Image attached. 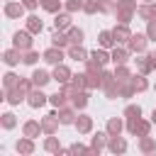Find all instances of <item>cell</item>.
<instances>
[{
    "label": "cell",
    "instance_id": "49",
    "mask_svg": "<svg viewBox=\"0 0 156 156\" xmlns=\"http://www.w3.org/2000/svg\"><path fill=\"white\" fill-rule=\"evenodd\" d=\"M22 2H24V7H27V10H37V7L41 5L39 0H22Z\"/></svg>",
    "mask_w": 156,
    "mask_h": 156
},
{
    "label": "cell",
    "instance_id": "27",
    "mask_svg": "<svg viewBox=\"0 0 156 156\" xmlns=\"http://www.w3.org/2000/svg\"><path fill=\"white\" fill-rule=\"evenodd\" d=\"M54 27H56V29H68V27H71V12H56Z\"/></svg>",
    "mask_w": 156,
    "mask_h": 156
},
{
    "label": "cell",
    "instance_id": "11",
    "mask_svg": "<svg viewBox=\"0 0 156 156\" xmlns=\"http://www.w3.org/2000/svg\"><path fill=\"white\" fill-rule=\"evenodd\" d=\"M51 44H54V46H58V49H68V46H71L68 32H66V29H56V27H54V32H51Z\"/></svg>",
    "mask_w": 156,
    "mask_h": 156
},
{
    "label": "cell",
    "instance_id": "2",
    "mask_svg": "<svg viewBox=\"0 0 156 156\" xmlns=\"http://www.w3.org/2000/svg\"><path fill=\"white\" fill-rule=\"evenodd\" d=\"M151 124L154 122H146L141 117H127V132L134 134V136H146L151 134Z\"/></svg>",
    "mask_w": 156,
    "mask_h": 156
},
{
    "label": "cell",
    "instance_id": "41",
    "mask_svg": "<svg viewBox=\"0 0 156 156\" xmlns=\"http://www.w3.org/2000/svg\"><path fill=\"white\" fill-rule=\"evenodd\" d=\"M136 15L144 20V22H149V20H154V15H151V7H149V2H141L139 7H136Z\"/></svg>",
    "mask_w": 156,
    "mask_h": 156
},
{
    "label": "cell",
    "instance_id": "53",
    "mask_svg": "<svg viewBox=\"0 0 156 156\" xmlns=\"http://www.w3.org/2000/svg\"><path fill=\"white\" fill-rule=\"evenodd\" d=\"M144 2H154V0H144Z\"/></svg>",
    "mask_w": 156,
    "mask_h": 156
},
{
    "label": "cell",
    "instance_id": "28",
    "mask_svg": "<svg viewBox=\"0 0 156 156\" xmlns=\"http://www.w3.org/2000/svg\"><path fill=\"white\" fill-rule=\"evenodd\" d=\"M49 102H51L54 107H63V105H68L71 100H68V95H66V93H63V90L58 88V90H56L54 95H49Z\"/></svg>",
    "mask_w": 156,
    "mask_h": 156
},
{
    "label": "cell",
    "instance_id": "19",
    "mask_svg": "<svg viewBox=\"0 0 156 156\" xmlns=\"http://www.w3.org/2000/svg\"><path fill=\"white\" fill-rule=\"evenodd\" d=\"M15 151H17V154H22V156L34 154V139H29V136H24V134H22V139H17V144H15Z\"/></svg>",
    "mask_w": 156,
    "mask_h": 156
},
{
    "label": "cell",
    "instance_id": "1",
    "mask_svg": "<svg viewBox=\"0 0 156 156\" xmlns=\"http://www.w3.org/2000/svg\"><path fill=\"white\" fill-rule=\"evenodd\" d=\"M136 0H117V7H115V17L119 20V22H124V24H129L132 22V17L136 15Z\"/></svg>",
    "mask_w": 156,
    "mask_h": 156
},
{
    "label": "cell",
    "instance_id": "46",
    "mask_svg": "<svg viewBox=\"0 0 156 156\" xmlns=\"http://www.w3.org/2000/svg\"><path fill=\"white\" fill-rule=\"evenodd\" d=\"M124 117H141V107L139 105H127L124 107Z\"/></svg>",
    "mask_w": 156,
    "mask_h": 156
},
{
    "label": "cell",
    "instance_id": "31",
    "mask_svg": "<svg viewBox=\"0 0 156 156\" xmlns=\"http://www.w3.org/2000/svg\"><path fill=\"white\" fill-rule=\"evenodd\" d=\"M66 32H68V39H71V44H83V39H85V32H83L80 27H68Z\"/></svg>",
    "mask_w": 156,
    "mask_h": 156
},
{
    "label": "cell",
    "instance_id": "47",
    "mask_svg": "<svg viewBox=\"0 0 156 156\" xmlns=\"http://www.w3.org/2000/svg\"><path fill=\"white\" fill-rule=\"evenodd\" d=\"M146 37H149L151 41H156V20H149V22H146Z\"/></svg>",
    "mask_w": 156,
    "mask_h": 156
},
{
    "label": "cell",
    "instance_id": "30",
    "mask_svg": "<svg viewBox=\"0 0 156 156\" xmlns=\"http://www.w3.org/2000/svg\"><path fill=\"white\" fill-rule=\"evenodd\" d=\"M139 151L141 154H151V151H156V141L146 134V136H139Z\"/></svg>",
    "mask_w": 156,
    "mask_h": 156
},
{
    "label": "cell",
    "instance_id": "5",
    "mask_svg": "<svg viewBox=\"0 0 156 156\" xmlns=\"http://www.w3.org/2000/svg\"><path fill=\"white\" fill-rule=\"evenodd\" d=\"M27 90L17 83L15 88H10V90H5V102H10V105H20V102H27Z\"/></svg>",
    "mask_w": 156,
    "mask_h": 156
},
{
    "label": "cell",
    "instance_id": "40",
    "mask_svg": "<svg viewBox=\"0 0 156 156\" xmlns=\"http://www.w3.org/2000/svg\"><path fill=\"white\" fill-rule=\"evenodd\" d=\"M83 2H85V0H66V2H63V10L71 12V15H73V12H80V10H83Z\"/></svg>",
    "mask_w": 156,
    "mask_h": 156
},
{
    "label": "cell",
    "instance_id": "29",
    "mask_svg": "<svg viewBox=\"0 0 156 156\" xmlns=\"http://www.w3.org/2000/svg\"><path fill=\"white\" fill-rule=\"evenodd\" d=\"M132 85H134L136 93H144V90L149 88V80H146L144 73H134V76H132Z\"/></svg>",
    "mask_w": 156,
    "mask_h": 156
},
{
    "label": "cell",
    "instance_id": "16",
    "mask_svg": "<svg viewBox=\"0 0 156 156\" xmlns=\"http://www.w3.org/2000/svg\"><path fill=\"white\" fill-rule=\"evenodd\" d=\"M73 127L78 129V134H90L93 132V117L90 115H78L76 122H73Z\"/></svg>",
    "mask_w": 156,
    "mask_h": 156
},
{
    "label": "cell",
    "instance_id": "10",
    "mask_svg": "<svg viewBox=\"0 0 156 156\" xmlns=\"http://www.w3.org/2000/svg\"><path fill=\"white\" fill-rule=\"evenodd\" d=\"M54 80L58 83V85H63V83H71V78H73V73H71V68L66 66V63H58V66H54Z\"/></svg>",
    "mask_w": 156,
    "mask_h": 156
},
{
    "label": "cell",
    "instance_id": "43",
    "mask_svg": "<svg viewBox=\"0 0 156 156\" xmlns=\"http://www.w3.org/2000/svg\"><path fill=\"white\" fill-rule=\"evenodd\" d=\"M100 5V12H107V15H115V7H117V0H98Z\"/></svg>",
    "mask_w": 156,
    "mask_h": 156
},
{
    "label": "cell",
    "instance_id": "12",
    "mask_svg": "<svg viewBox=\"0 0 156 156\" xmlns=\"http://www.w3.org/2000/svg\"><path fill=\"white\" fill-rule=\"evenodd\" d=\"M41 132H44V127H41V122H37V119H27V122L22 124V134L29 136V139H37Z\"/></svg>",
    "mask_w": 156,
    "mask_h": 156
},
{
    "label": "cell",
    "instance_id": "54",
    "mask_svg": "<svg viewBox=\"0 0 156 156\" xmlns=\"http://www.w3.org/2000/svg\"><path fill=\"white\" fill-rule=\"evenodd\" d=\"M5 2H7V0H5Z\"/></svg>",
    "mask_w": 156,
    "mask_h": 156
},
{
    "label": "cell",
    "instance_id": "35",
    "mask_svg": "<svg viewBox=\"0 0 156 156\" xmlns=\"http://www.w3.org/2000/svg\"><path fill=\"white\" fill-rule=\"evenodd\" d=\"M61 149V144H58V139L54 136V134H49L46 139H44V151H49V154H56Z\"/></svg>",
    "mask_w": 156,
    "mask_h": 156
},
{
    "label": "cell",
    "instance_id": "51",
    "mask_svg": "<svg viewBox=\"0 0 156 156\" xmlns=\"http://www.w3.org/2000/svg\"><path fill=\"white\" fill-rule=\"evenodd\" d=\"M149 7H151V15H154V20H156V0H154V2H149Z\"/></svg>",
    "mask_w": 156,
    "mask_h": 156
},
{
    "label": "cell",
    "instance_id": "18",
    "mask_svg": "<svg viewBox=\"0 0 156 156\" xmlns=\"http://www.w3.org/2000/svg\"><path fill=\"white\" fill-rule=\"evenodd\" d=\"M29 78H32L34 88H44V85H46L49 80H54V76H51L49 71H44V68H37V71H34V73H32Z\"/></svg>",
    "mask_w": 156,
    "mask_h": 156
},
{
    "label": "cell",
    "instance_id": "20",
    "mask_svg": "<svg viewBox=\"0 0 156 156\" xmlns=\"http://www.w3.org/2000/svg\"><path fill=\"white\" fill-rule=\"evenodd\" d=\"M107 141H110V134H107V132H98V134L93 136V141H90L93 154H100V151L107 146Z\"/></svg>",
    "mask_w": 156,
    "mask_h": 156
},
{
    "label": "cell",
    "instance_id": "42",
    "mask_svg": "<svg viewBox=\"0 0 156 156\" xmlns=\"http://www.w3.org/2000/svg\"><path fill=\"white\" fill-rule=\"evenodd\" d=\"M102 71H105L102 63H98L95 58H88V61H85V73H98V76H100Z\"/></svg>",
    "mask_w": 156,
    "mask_h": 156
},
{
    "label": "cell",
    "instance_id": "9",
    "mask_svg": "<svg viewBox=\"0 0 156 156\" xmlns=\"http://www.w3.org/2000/svg\"><path fill=\"white\" fill-rule=\"evenodd\" d=\"M46 102H49V95H44L41 88H32V90H29V95H27V105H29V107L37 110V107H41V105H46Z\"/></svg>",
    "mask_w": 156,
    "mask_h": 156
},
{
    "label": "cell",
    "instance_id": "32",
    "mask_svg": "<svg viewBox=\"0 0 156 156\" xmlns=\"http://www.w3.org/2000/svg\"><path fill=\"white\" fill-rule=\"evenodd\" d=\"M39 2H41V10H46V12H51V15L61 12V7H63L61 0H39Z\"/></svg>",
    "mask_w": 156,
    "mask_h": 156
},
{
    "label": "cell",
    "instance_id": "33",
    "mask_svg": "<svg viewBox=\"0 0 156 156\" xmlns=\"http://www.w3.org/2000/svg\"><path fill=\"white\" fill-rule=\"evenodd\" d=\"M115 78H117L119 83H124V80H129V78H132V71L127 68V63H119V66H115Z\"/></svg>",
    "mask_w": 156,
    "mask_h": 156
},
{
    "label": "cell",
    "instance_id": "39",
    "mask_svg": "<svg viewBox=\"0 0 156 156\" xmlns=\"http://www.w3.org/2000/svg\"><path fill=\"white\" fill-rule=\"evenodd\" d=\"M39 61V54L34 51V49H27V51H22V63H27V66H34Z\"/></svg>",
    "mask_w": 156,
    "mask_h": 156
},
{
    "label": "cell",
    "instance_id": "37",
    "mask_svg": "<svg viewBox=\"0 0 156 156\" xmlns=\"http://www.w3.org/2000/svg\"><path fill=\"white\" fill-rule=\"evenodd\" d=\"M20 83V76L17 73H12V71H7L5 76H2V85H5V90H10V88H15Z\"/></svg>",
    "mask_w": 156,
    "mask_h": 156
},
{
    "label": "cell",
    "instance_id": "3",
    "mask_svg": "<svg viewBox=\"0 0 156 156\" xmlns=\"http://www.w3.org/2000/svg\"><path fill=\"white\" fill-rule=\"evenodd\" d=\"M32 37H34V34H32L29 29H20V32L12 34V46H17L20 51H27V49H32V44H34Z\"/></svg>",
    "mask_w": 156,
    "mask_h": 156
},
{
    "label": "cell",
    "instance_id": "24",
    "mask_svg": "<svg viewBox=\"0 0 156 156\" xmlns=\"http://www.w3.org/2000/svg\"><path fill=\"white\" fill-rule=\"evenodd\" d=\"M124 127H127V124H124L119 117H110V119H107V127H105V132H107L110 136H119Z\"/></svg>",
    "mask_w": 156,
    "mask_h": 156
},
{
    "label": "cell",
    "instance_id": "22",
    "mask_svg": "<svg viewBox=\"0 0 156 156\" xmlns=\"http://www.w3.org/2000/svg\"><path fill=\"white\" fill-rule=\"evenodd\" d=\"M2 61H5L7 66H17V63L22 61V51H20L17 46H12V49H5V51H2Z\"/></svg>",
    "mask_w": 156,
    "mask_h": 156
},
{
    "label": "cell",
    "instance_id": "7",
    "mask_svg": "<svg viewBox=\"0 0 156 156\" xmlns=\"http://www.w3.org/2000/svg\"><path fill=\"white\" fill-rule=\"evenodd\" d=\"M56 117H58L61 124H73L76 117H78V110L68 102V105H63V107H56Z\"/></svg>",
    "mask_w": 156,
    "mask_h": 156
},
{
    "label": "cell",
    "instance_id": "34",
    "mask_svg": "<svg viewBox=\"0 0 156 156\" xmlns=\"http://www.w3.org/2000/svg\"><path fill=\"white\" fill-rule=\"evenodd\" d=\"M0 124H2V129H15L17 127V117L12 112H2L0 115Z\"/></svg>",
    "mask_w": 156,
    "mask_h": 156
},
{
    "label": "cell",
    "instance_id": "48",
    "mask_svg": "<svg viewBox=\"0 0 156 156\" xmlns=\"http://www.w3.org/2000/svg\"><path fill=\"white\" fill-rule=\"evenodd\" d=\"M71 154H93L90 146H83V144H73L71 146Z\"/></svg>",
    "mask_w": 156,
    "mask_h": 156
},
{
    "label": "cell",
    "instance_id": "6",
    "mask_svg": "<svg viewBox=\"0 0 156 156\" xmlns=\"http://www.w3.org/2000/svg\"><path fill=\"white\" fill-rule=\"evenodd\" d=\"M24 2H15V0H7L5 5H2V12H5V17H10V20H20V17H24Z\"/></svg>",
    "mask_w": 156,
    "mask_h": 156
},
{
    "label": "cell",
    "instance_id": "4",
    "mask_svg": "<svg viewBox=\"0 0 156 156\" xmlns=\"http://www.w3.org/2000/svg\"><path fill=\"white\" fill-rule=\"evenodd\" d=\"M149 37L146 34H132L129 37V41H127V49L132 51V54H144L146 51V46H149Z\"/></svg>",
    "mask_w": 156,
    "mask_h": 156
},
{
    "label": "cell",
    "instance_id": "44",
    "mask_svg": "<svg viewBox=\"0 0 156 156\" xmlns=\"http://www.w3.org/2000/svg\"><path fill=\"white\" fill-rule=\"evenodd\" d=\"M83 12H85V15H95V12H100L98 0H85V2H83Z\"/></svg>",
    "mask_w": 156,
    "mask_h": 156
},
{
    "label": "cell",
    "instance_id": "21",
    "mask_svg": "<svg viewBox=\"0 0 156 156\" xmlns=\"http://www.w3.org/2000/svg\"><path fill=\"white\" fill-rule=\"evenodd\" d=\"M98 44H100L102 49H112V46H117V39H115L112 29H102V32L98 34Z\"/></svg>",
    "mask_w": 156,
    "mask_h": 156
},
{
    "label": "cell",
    "instance_id": "52",
    "mask_svg": "<svg viewBox=\"0 0 156 156\" xmlns=\"http://www.w3.org/2000/svg\"><path fill=\"white\" fill-rule=\"evenodd\" d=\"M151 122L156 124V107H154V112H151Z\"/></svg>",
    "mask_w": 156,
    "mask_h": 156
},
{
    "label": "cell",
    "instance_id": "45",
    "mask_svg": "<svg viewBox=\"0 0 156 156\" xmlns=\"http://www.w3.org/2000/svg\"><path fill=\"white\" fill-rule=\"evenodd\" d=\"M136 68H139V73H144V76H149L154 68H151V63H149V58L144 56V58H136Z\"/></svg>",
    "mask_w": 156,
    "mask_h": 156
},
{
    "label": "cell",
    "instance_id": "17",
    "mask_svg": "<svg viewBox=\"0 0 156 156\" xmlns=\"http://www.w3.org/2000/svg\"><path fill=\"white\" fill-rule=\"evenodd\" d=\"M66 51H68V58H73V61H83V63H85V61L90 58V54L83 49V44H71Z\"/></svg>",
    "mask_w": 156,
    "mask_h": 156
},
{
    "label": "cell",
    "instance_id": "13",
    "mask_svg": "<svg viewBox=\"0 0 156 156\" xmlns=\"http://www.w3.org/2000/svg\"><path fill=\"white\" fill-rule=\"evenodd\" d=\"M112 34H115L117 44H127V41H129V37H132V29H129V24L119 22V24H115V27H112Z\"/></svg>",
    "mask_w": 156,
    "mask_h": 156
},
{
    "label": "cell",
    "instance_id": "23",
    "mask_svg": "<svg viewBox=\"0 0 156 156\" xmlns=\"http://www.w3.org/2000/svg\"><path fill=\"white\" fill-rule=\"evenodd\" d=\"M88 102H90V90H76V95L71 98V105L76 110H83Z\"/></svg>",
    "mask_w": 156,
    "mask_h": 156
},
{
    "label": "cell",
    "instance_id": "36",
    "mask_svg": "<svg viewBox=\"0 0 156 156\" xmlns=\"http://www.w3.org/2000/svg\"><path fill=\"white\" fill-rule=\"evenodd\" d=\"M90 58H95V61H98V63H102V66H105L107 61H112V56H110L105 49H95V51H90Z\"/></svg>",
    "mask_w": 156,
    "mask_h": 156
},
{
    "label": "cell",
    "instance_id": "38",
    "mask_svg": "<svg viewBox=\"0 0 156 156\" xmlns=\"http://www.w3.org/2000/svg\"><path fill=\"white\" fill-rule=\"evenodd\" d=\"M71 83L76 85V88H80V90H88V73L83 71V73H76L73 78H71Z\"/></svg>",
    "mask_w": 156,
    "mask_h": 156
},
{
    "label": "cell",
    "instance_id": "8",
    "mask_svg": "<svg viewBox=\"0 0 156 156\" xmlns=\"http://www.w3.org/2000/svg\"><path fill=\"white\" fill-rule=\"evenodd\" d=\"M41 58L46 61V63H51V66H58V63H63V49H58V46H49L44 54H41Z\"/></svg>",
    "mask_w": 156,
    "mask_h": 156
},
{
    "label": "cell",
    "instance_id": "15",
    "mask_svg": "<svg viewBox=\"0 0 156 156\" xmlns=\"http://www.w3.org/2000/svg\"><path fill=\"white\" fill-rule=\"evenodd\" d=\"M58 117H56V112H49L46 117H41V127H44V134H56L58 132Z\"/></svg>",
    "mask_w": 156,
    "mask_h": 156
},
{
    "label": "cell",
    "instance_id": "26",
    "mask_svg": "<svg viewBox=\"0 0 156 156\" xmlns=\"http://www.w3.org/2000/svg\"><path fill=\"white\" fill-rule=\"evenodd\" d=\"M24 24H27V29H29L32 34H41V29H44V22H41L37 15H29V17L24 20Z\"/></svg>",
    "mask_w": 156,
    "mask_h": 156
},
{
    "label": "cell",
    "instance_id": "25",
    "mask_svg": "<svg viewBox=\"0 0 156 156\" xmlns=\"http://www.w3.org/2000/svg\"><path fill=\"white\" fill-rule=\"evenodd\" d=\"M107 149H110L112 154H124V151H127V141H124L122 136H110Z\"/></svg>",
    "mask_w": 156,
    "mask_h": 156
},
{
    "label": "cell",
    "instance_id": "14",
    "mask_svg": "<svg viewBox=\"0 0 156 156\" xmlns=\"http://www.w3.org/2000/svg\"><path fill=\"white\" fill-rule=\"evenodd\" d=\"M129 54H132V51H129L127 46H119V44H117V46H112V51H110V56H112V63H115V66L127 63V61H129Z\"/></svg>",
    "mask_w": 156,
    "mask_h": 156
},
{
    "label": "cell",
    "instance_id": "50",
    "mask_svg": "<svg viewBox=\"0 0 156 156\" xmlns=\"http://www.w3.org/2000/svg\"><path fill=\"white\" fill-rule=\"evenodd\" d=\"M146 58H149V63H151V68L156 71V51H149V54H146Z\"/></svg>",
    "mask_w": 156,
    "mask_h": 156
}]
</instances>
